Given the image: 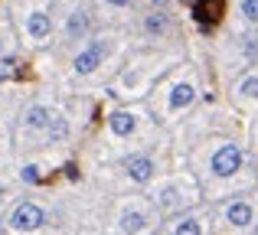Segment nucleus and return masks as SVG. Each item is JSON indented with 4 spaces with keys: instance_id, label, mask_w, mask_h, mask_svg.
I'll return each instance as SVG.
<instances>
[{
    "instance_id": "nucleus-1",
    "label": "nucleus",
    "mask_w": 258,
    "mask_h": 235,
    "mask_svg": "<svg viewBox=\"0 0 258 235\" xmlns=\"http://www.w3.org/2000/svg\"><path fill=\"white\" fill-rule=\"evenodd\" d=\"M239 167H242V150L235 144H222L213 153V173L216 177H232Z\"/></svg>"
},
{
    "instance_id": "nucleus-2",
    "label": "nucleus",
    "mask_w": 258,
    "mask_h": 235,
    "mask_svg": "<svg viewBox=\"0 0 258 235\" xmlns=\"http://www.w3.org/2000/svg\"><path fill=\"white\" fill-rule=\"evenodd\" d=\"M43 209L39 206H33V203H23V206H17L13 209V216H10V225L17 232H33V229H39L43 225Z\"/></svg>"
},
{
    "instance_id": "nucleus-3",
    "label": "nucleus",
    "mask_w": 258,
    "mask_h": 235,
    "mask_svg": "<svg viewBox=\"0 0 258 235\" xmlns=\"http://www.w3.org/2000/svg\"><path fill=\"white\" fill-rule=\"evenodd\" d=\"M222 10H226V0H193V17L203 26H213L222 17Z\"/></svg>"
},
{
    "instance_id": "nucleus-4",
    "label": "nucleus",
    "mask_w": 258,
    "mask_h": 235,
    "mask_svg": "<svg viewBox=\"0 0 258 235\" xmlns=\"http://www.w3.org/2000/svg\"><path fill=\"white\" fill-rule=\"evenodd\" d=\"M101 59H105V46H101V43L88 46L85 52L76 56V72H79V75H88V72H95L101 65Z\"/></svg>"
},
{
    "instance_id": "nucleus-5",
    "label": "nucleus",
    "mask_w": 258,
    "mask_h": 235,
    "mask_svg": "<svg viewBox=\"0 0 258 235\" xmlns=\"http://www.w3.org/2000/svg\"><path fill=\"white\" fill-rule=\"evenodd\" d=\"M127 177H131L134 183H147V180L154 177V160L151 157H131L127 160Z\"/></svg>"
},
{
    "instance_id": "nucleus-6",
    "label": "nucleus",
    "mask_w": 258,
    "mask_h": 235,
    "mask_svg": "<svg viewBox=\"0 0 258 235\" xmlns=\"http://www.w3.org/2000/svg\"><path fill=\"white\" fill-rule=\"evenodd\" d=\"M49 30H52V23H49V17H46L43 10L30 13V20H26V33H30V39H46Z\"/></svg>"
},
{
    "instance_id": "nucleus-7",
    "label": "nucleus",
    "mask_w": 258,
    "mask_h": 235,
    "mask_svg": "<svg viewBox=\"0 0 258 235\" xmlns=\"http://www.w3.org/2000/svg\"><path fill=\"white\" fill-rule=\"evenodd\" d=\"M108 124H111V131L118 134V137H127V134H134V127H138V118H134L131 111H114V115L108 118Z\"/></svg>"
},
{
    "instance_id": "nucleus-8",
    "label": "nucleus",
    "mask_w": 258,
    "mask_h": 235,
    "mask_svg": "<svg viewBox=\"0 0 258 235\" xmlns=\"http://www.w3.org/2000/svg\"><path fill=\"white\" fill-rule=\"evenodd\" d=\"M226 222H232V225H239V229H245V225L252 222V206L242 203V199H239V203H232V206L226 209Z\"/></svg>"
},
{
    "instance_id": "nucleus-9",
    "label": "nucleus",
    "mask_w": 258,
    "mask_h": 235,
    "mask_svg": "<svg viewBox=\"0 0 258 235\" xmlns=\"http://www.w3.org/2000/svg\"><path fill=\"white\" fill-rule=\"evenodd\" d=\"M52 121V111L43 108V105H33V108H26V127H33V131H46Z\"/></svg>"
},
{
    "instance_id": "nucleus-10",
    "label": "nucleus",
    "mask_w": 258,
    "mask_h": 235,
    "mask_svg": "<svg viewBox=\"0 0 258 235\" xmlns=\"http://www.w3.org/2000/svg\"><path fill=\"white\" fill-rule=\"evenodd\" d=\"M193 98H196V89L189 82H180V85H173V92H170V108L180 111V108H186Z\"/></svg>"
},
{
    "instance_id": "nucleus-11",
    "label": "nucleus",
    "mask_w": 258,
    "mask_h": 235,
    "mask_svg": "<svg viewBox=\"0 0 258 235\" xmlns=\"http://www.w3.org/2000/svg\"><path fill=\"white\" fill-rule=\"evenodd\" d=\"M144 222H147V216L138 212V209H127L124 216H121V229H124L127 235H138L141 229H144Z\"/></svg>"
},
{
    "instance_id": "nucleus-12",
    "label": "nucleus",
    "mask_w": 258,
    "mask_h": 235,
    "mask_svg": "<svg viewBox=\"0 0 258 235\" xmlns=\"http://www.w3.org/2000/svg\"><path fill=\"white\" fill-rule=\"evenodd\" d=\"M167 26H170L167 13H147V17H144V33H147V36H160Z\"/></svg>"
},
{
    "instance_id": "nucleus-13",
    "label": "nucleus",
    "mask_w": 258,
    "mask_h": 235,
    "mask_svg": "<svg viewBox=\"0 0 258 235\" xmlns=\"http://www.w3.org/2000/svg\"><path fill=\"white\" fill-rule=\"evenodd\" d=\"M85 26H88V17H85L82 10H76V13L69 17V23H66V33H69L72 39H79V36L85 33Z\"/></svg>"
},
{
    "instance_id": "nucleus-14",
    "label": "nucleus",
    "mask_w": 258,
    "mask_h": 235,
    "mask_svg": "<svg viewBox=\"0 0 258 235\" xmlns=\"http://www.w3.org/2000/svg\"><path fill=\"white\" fill-rule=\"evenodd\" d=\"M173 235H203V229H200V222H196V219H180V222H176V229H173Z\"/></svg>"
},
{
    "instance_id": "nucleus-15",
    "label": "nucleus",
    "mask_w": 258,
    "mask_h": 235,
    "mask_svg": "<svg viewBox=\"0 0 258 235\" xmlns=\"http://www.w3.org/2000/svg\"><path fill=\"white\" fill-rule=\"evenodd\" d=\"M66 134H69V124H66V118H56V115H52V121H49V137H52V140H62Z\"/></svg>"
},
{
    "instance_id": "nucleus-16",
    "label": "nucleus",
    "mask_w": 258,
    "mask_h": 235,
    "mask_svg": "<svg viewBox=\"0 0 258 235\" xmlns=\"http://www.w3.org/2000/svg\"><path fill=\"white\" fill-rule=\"evenodd\" d=\"M239 92H242V95H248V98H258V79L255 75L242 79V82H239Z\"/></svg>"
},
{
    "instance_id": "nucleus-17",
    "label": "nucleus",
    "mask_w": 258,
    "mask_h": 235,
    "mask_svg": "<svg viewBox=\"0 0 258 235\" xmlns=\"http://www.w3.org/2000/svg\"><path fill=\"white\" fill-rule=\"evenodd\" d=\"M242 17L248 23H258V0H242Z\"/></svg>"
},
{
    "instance_id": "nucleus-18",
    "label": "nucleus",
    "mask_w": 258,
    "mask_h": 235,
    "mask_svg": "<svg viewBox=\"0 0 258 235\" xmlns=\"http://www.w3.org/2000/svg\"><path fill=\"white\" fill-rule=\"evenodd\" d=\"M13 72H17V59H0V82L10 79Z\"/></svg>"
},
{
    "instance_id": "nucleus-19",
    "label": "nucleus",
    "mask_w": 258,
    "mask_h": 235,
    "mask_svg": "<svg viewBox=\"0 0 258 235\" xmlns=\"http://www.w3.org/2000/svg\"><path fill=\"white\" fill-rule=\"evenodd\" d=\"M23 180H26V183H39V167H23Z\"/></svg>"
},
{
    "instance_id": "nucleus-20",
    "label": "nucleus",
    "mask_w": 258,
    "mask_h": 235,
    "mask_svg": "<svg viewBox=\"0 0 258 235\" xmlns=\"http://www.w3.org/2000/svg\"><path fill=\"white\" fill-rule=\"evenodd\" d=\"M108 4H111V7H127L131 0H108Z\"/></svg>"
},
{
    "instance_id": "nucleus-21",
    "label": "nucleus",
    "mask_w": 258,
    "mask_h": 235,
    "mask_svg": "<svg viewBox=\"0 0 258 235\" xmlns=\"http://www.w3.org/2000/svg\"><path fill=\"white\" fill-rule=\"evenodd\" d=\"M0 49H4V39H0Z\"/></svg>"
}]
</instances>
